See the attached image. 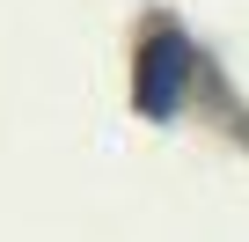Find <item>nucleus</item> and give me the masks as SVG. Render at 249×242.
<instances>
[{
	"label": "nucleus",
	"mask_w": 249,
	"mask_h": 242,
	"mask_svg": "<svg viewBox=\"0 0 249 242\" xmlns=\"http://www.w3.org/2000/svg\"><path fill=\"white\" fill-rule=\"evenodd\" d=\"M183 88H191V44L161 30L140 59V117H176Z\"/></svg>",
	"instance_id": "f257e3e1"
}]
</instances>
